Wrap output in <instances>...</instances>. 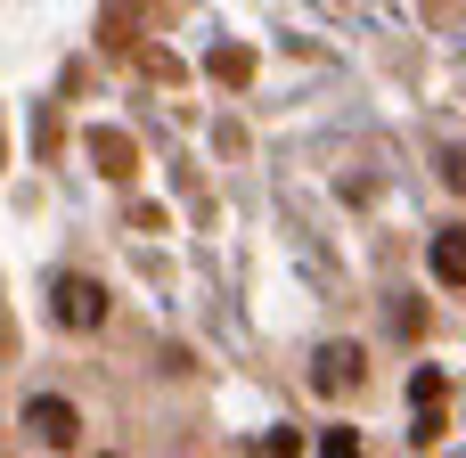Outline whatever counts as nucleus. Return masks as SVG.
<instances>
[{"label": "nucleus", "instance_id": "f257e3e1", "mask_svg": "<svg viewBox=\"0 0 466 458\" xmlns=\"http://www.w3.org/2000/svg\"><path fill=\"white\" fill-rule=\"evenodd\" d=\"M57 320L66 328H106V287L98 279H57Z\"/></svg>", "mask_w": 466, "mask_h": 458}, {"label": "nucleus", "instance_id": "1a4fd4ad", "mask_svg": "<svg viewBox=\"0 0 466 458\" xmlns=\"http://www.w3.org/2000/svg\"><path fill=\"white\" fill-rule=\"evenodd\" d=\"M451 188H466V148H451V172H442Z\"/></svg>", "mask_w": 466, "mask_h": 458}, {"label": "nucleus", "instance_id": "6e6552de", "mask_svg": "<svg viewBox=\"0 0 466 458\" xmlns=\"http://www.w3.org/2000/svg\"><path fill=\"white\" fill-rule=\"evenodd\" d=\"M213 74H221V82H246L254 57H246V49H213Z\"/></svg>", "mask_w": 466, "mask_h": 458}, {"label": "nucleus", "instance_id": "39448f33", "mask_svg": "<svg viewBox=\"0 0 466 458\" xmlns=\"http://www.w3.org/2000/svg\"><path fill=\"white\" fill-rule=\"evenodd\" d=\"M434 279L442 287H466V229H442L434 238Z\"/></svg>", "mask_w": 466, "mask_h": 458}, {"label": "nucleus", "instance_id": "20e7f679", "mask_svg": "<svg viewBox=\"0 0 466 458\" xmlns=\"http://www.w3.org/2000/svg\"><path fill=\"white\" fill-rule=\"evenodd\" d=\"M90 156H98V172H106V180H131V164H139L123 131H90Z\"/></svg>", "mask_w": 466, "mask_h": 458}, {"label": "nucleus", "instance_id": "7ed1b4c3", "mask_svg": "<svg viewBox=\"0 0 466 458\" xmlns=\"http://www.w3.org/2000/svg\"><path fill=\"white\" fill-rule=\"evenodd\" d=\"M25 426H33L41 443H74V434H82L74 402H49V393H41V402H25Z\"/></svg>", "mask_w": 466, "mask_h": 458}, {"label": "nucleus", "instance_id": "0eeeda50", "mask_svg": "<svg viewBox=\"0 0 466 458\" xmlns=\"http://www.w3.org/2000/svg\"><path fill=\"white\" fill-rule=\"evenodd\" d=\"M319 458H369V443H360V434H352V426H336V434H328V443H319Z\"/></svg>", "mask_w": 466, "mask_h": 458}, {"label": "nucleus", "instance_id": "f03ea898", "mask_svg": "<svg viewBox=\"0 0 466 458\" xmlns=\"http://www.w3.org/2000/svg\"><path fill=\"white\" fill-rule=\"evenodd\" d=\"M369 377V361H360V344H319V369H311V385L336 402V393H352Z\"/></svg>", "mask_w": 466, "mask_h": 458}, {"label": "nucleus", "instance_id": "423d86ee", "mask_svg": "<svg viewBox=\"0 0 466 458\" xmlns=\"http://www.w3.org/2000/svg\"><path fill=\"white\" fill-rule=\"evenodd\" d=\"M442 393H451L442 369H418V377H410V402H418V410H442Z\"/></svg>", "mask_w": 466, "mask_h": 458}]
</instances>
